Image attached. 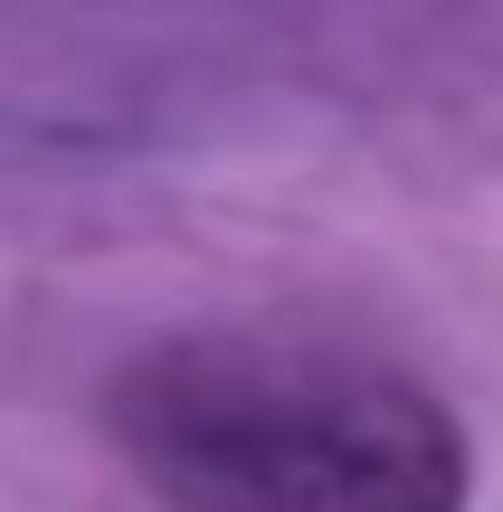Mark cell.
<instances>
[{
  "label": "cell",
  "mask_w": 503,
  "mask_h": 512,
  "mask_svg": "<svg viewBox=\"0 0 503 512\" xmlns=\"http://www.w3.org/2000/svg\"><path fill=\"white\" fill-rule=\"evenodd\" d=\"M162 512H466L475 437L409 361L323 332H171L105 380Z\"/></svg>",
  "instance_id": "obj_1"
}]
</instances>
